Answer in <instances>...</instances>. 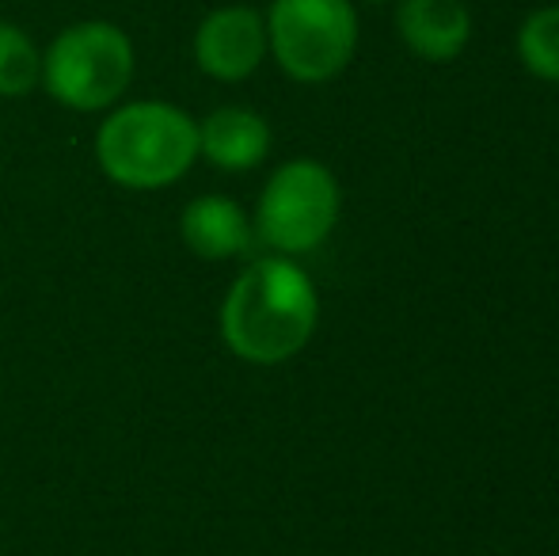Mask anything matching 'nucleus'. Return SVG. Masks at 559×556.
<instances>
[{
	"label": "nucleus",
	"instance_id": "nucleus-1",
	"mask_svg": "<svg viewBox=\"0 0 559 556\" xmlns=\"http://www.w3.org/2000/svg\"><path fill=\"white\" fill-rule=\"evenodd\" d=\"M317 320L320 297L312 279L286 256H263L228 286L222 340L243 363L278 366L309 347Z\"/></svg>",
	"mask_w": 559,
	"mask_h": 556
},
{
	"label": "nucleus",
	"instance_id": "nucleus-2",
	"mask_svg": "<svg viewBox=\"0 0 559 556\" xmlns=\"http://www.w3.org/2000/svg\"><path fill=\"white\" fill-rule=\"evenodd\" d=\"M96 161L111 184L130 191L171 187L199 161V122L164 99L122 104L99 127Z\"/></svg>",
	"mask_w": 559,
	"mask_h": 556
},
{
	"label": "nucleus",
	"instance_id": "nucleus-3",
	"mask_svg": "<svg viewBox=\"0 0 559 556\" xmlns=\"http://www.w3.org/2000/svg\"><path fill=\"white\" fill-rule=\"evenodd\" d=\"M133 43L107 20L66 27L43 50V88L69 111H107L133 81Z\"/></svg>",
	"mask_w": 559,
	"mask_h": 556
},
{
	"label": "nucleus",
	"instance_id": "nucleus-4",
	"mask_svg": "<svg viewBox=\"0 0 559 556\" xmlns=\"http://www.w3.org/2000/svg\"><path fill=\"white\" fill-rule=\"evenodd\" d=\"M266 50L297 84L335 81L358 50L354 0H271Z\"/></svg>",
	"mask_w": 559,
	"mask_h": 556
},
{
	"label": "nucleus",
	"instance_id": "nucleus-5",
	"mask_svg": "<svg viewBox=\"0 0 559 556\" xmlns=\"http://www.w3.org/2000/svg\"><path fill=\"white\" fill-rule=\"evenodd\" d=\"M338 222V184L332 168L297 156L271 171L255 206V237L282 256H301L324 245Z\"/></svg>",
	"mask_w": 559,
	"mask_h": 556
},
{
	"label": "nucleus",
	"instance_id": "nucleus-6",
	"mask_svg": "<svg viewBox=\"0 0 559 556\" xmlns=\"http://www.w3.org/2000/svg\"><path fill=\"white\" fill-rule=\"evenodd\" d=\"M266 54V20L248 4L214 8L194 31V61L214 81H248Z\"/></svg>",
	"mask_w": 559,
	"mask_h": 556
},
{
	"label": "nucleus",
	"instance_id": "nucleus-7",
	"mask_svg": "<svg viewBox=\"0 0 559 556\" xmlns=\"http://www.w3.org/2000/svg\"><path fill=\"white\" fill-rule=\"evenodd\" d=\"M396 31L423 61L461 58L472 43V12L464 0H396Z\"/></svg>",
	"mask_w": 559,
	"mask_h": 556
},
{
	"label": "nucleus",
	"instance_id": "nucleus-8",
	"mask_svg": "<svg viewBox=\"0 0 559 556\" xmlns=\"http://www.w3.org/2000/svg\"><path fill=\"white\" fill-rule=\"evenodd\" d=\"M179 237L199 260H236L255 245V225L240 206L222 194H202L179 217Z\"/></svg>",
	"mask_w": 559,
	"mask_h": 556
},
{
	"label": "nucleus",
	"instance_id": "nucleus-9",
	"mask_svg": "<svg viewBox=\"0 0 559 556\" xmlns=\"http://www.w3.org/2000/svg\"><path fill=\"white\" fill-rule=\"evenodd\" d=\"M271 153V127L248 107H217L199 122V156L222 171H248Z\"/></svg>",
	"mask_w": 559,
	"mask_h": 556
},
{
	"label": "nucleus",
	"instance_id": "nucleus-10",
	"mask_svg": "<svg viewBox=\"0 0 559 556\" xmlns=\"http://www.w3.org/2000/svg\"><path fill=\"white\" fill-rule=\"evenodd\" d=\"M43 81V50L15 23L0 20V96L20 99Z\"/></svg>",
	"mask_w": 559,
	"mask_h": 556
},
{
	"label": "nucleus",
	"instance_id": "nucleus-11",
	"mask_svg": "<svg viewBox=\"0 0 559 556\" xmlns=\"http://www.w3.org/2000/svg\"><path fill=\"white\" fill-rule=\"evenodd\" d=\"M518 58L533 76L559 84V4L525 15L518 27Z\"/></svg>",
	"mask_w": 559,
	"mask_h": 556
},
{
	"label": "nucleus",
	"instance_id": "nucleus-12",
	"mask_svg": "<svg viewBox=\"0 0 559 556\" xmlns=\"http://www.w3.org/2000/svg\"><path fill=\"white\" fill-rule=\"evenodd\" d=\"M369 4H389V0H369Z\"/></svg>",
	"mask_w": 559,
	"mask_h": 556
}]
</instances>
